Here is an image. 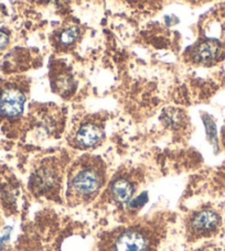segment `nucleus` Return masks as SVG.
<instances>
[{
    "label": "nucleus",
    "instance_id": "1",
    "mask_svg": "<svg viewBox=\"0 0 225 251\" xmlns=\"http://www.w3.org/2000/svg\"><path fill=\"white\" fill-rule=\"evenodd\" d=\"M105 170L102 162L84 159L76 162L67 176V201L80 205L92 201L104 186Z\"/></svg>",
    "mask_w": 225,
    "mask_h": 251
},
{
    "label": "nucleus",
    "instance_id": "2",
    "mask_svg": "<svg viewBox=\"0 0 225 251\" xmlns=\"http://www.w3.org/2000/svg\"><path fill=\"white\" fill-rule=\"evenodd\" d=\"M154 224H136L121 227L106 235L101 251H156L160 240Z\"/></svg>",
    "mask_w": 225,
    "mask_h": 251
},
{
    "label": "nucleus",
    "instance_id": "3",
    "mask_svg": "<svg viewBox=\"0 0 225 251\" xmlns=\"http://www.w3.org/2000/svg\"><path fill=\"white\" fill-rule=\"evenodd\" d=\"M61 183L62 170L60 165L53 160H48L32 173L29 186L35 195L52 199L61 190Z\"/></svg>",
    "mask_w": 225,
    "mask_h": 251
},
{
    "label": "nucleus",
    "instance_id": "4",
    "mask_svg": "<svg viewBox=\"0 0 225 251\" xmlns=\"http://www.w3.org/2000/svg\"><path fill=\"white\" fill-rule=\"evenodd\" d=\"M25 101L24 93L15 88H9L0 96V111L7 117H18L24 111Z\"/></svg>",
    "mask_w": 225,
    "mask_h": 251
},
{
    "label": "nucleus",
    "instance_id": "5",
    "mask_svg": "<svg viewBox=\"0 0 225 251\" xmlns=\"http://www.w3.org/2000/svg\"><path fill=\"white\" fill-rule=\"evenodd\" d=\"M136 187L133 181L127 177H117L112 181L109 187L110 199L116 204H125L133 199Z\"/></svg>",
    "mask_w": 225,
    "mask_h": 251
},
{
    "label": "nucleus",
    "instance_id": "6",
    "mask_svg": "<svg viewBox=\"0 0 225 251\" xmlns=\"http://www.w3.org/2000/svg\"><path fill=\"white\" fill-rule=\"evenodd\" d=\"M104 136L101 126L94 123H87L81 126L76 132V142L83 148H91L97 145Z\"/></svg>",
    "mask_w": 225,
    "mask_h": 251
},
{
    "label": "nucleus",
    "instance_id": "7",
    "mask_svg": "<svg viewBox=\"0 0 225 251\" xmlns=\"http://www.w3.org/2000/svg\"><path fill=\"white\" fill-rule=\"evenodd\" d=\"M220 218L212 210H203L192 218L191 227L193 231L204 232L213 230L219 225Z\"/></svg>",
    "mask_w": 225,
    "mask_h": 251
},
{
    "label": "nucleus",
    "instance_id": "8",
    "mask_svg": "<svg viewBox=\"0 0 225 251\" xmlns=\"http://www.w3.org/2000/svg\"><path fill=\"white\" fill-rule=\"evenodd\" d=\"M220 47L219 42L213 41V40H209L201 43L195 53V57L197 61L199 62H210L217 59L220 54Z\"/></svg>",
    "mask_w": 225,
    "mask_h": 251
},
{
    "label": "nucleus",
    "instance_id": "9",
    "mask_svg": "<svg viewBox=\"0 0 225 251\" xmlns=\"http://www.w3.org/2000/svg\"><path fill=\"white\" fill-rule=\"evenodd\" d=\"M78 28H75V26H71V28L66 29L65 31H63L62 34H61V42L63 44H71L73 43L76 38H78Z\"/></svg>",
    "mask_w": 225,
    "mask_h": 251
},
{
    "label": "nucleus",
    "instance_id": "10",
    "mask_svg": "<svg viewBox=\"0 0 225 251\" xmlns=\"http://www.w3.org/2000/svg\"><path fill=\"white\" fill-rule=\"evenodd\" d=\"M8 41H9L8 35L4 32H1V31H0V50H2V49L7 47Z\"/></svg>",
    "mask_w": 225,
    "mask_h": 251
},
{
    "label": "nucleus",
    "instance_id": "11",
    "mask_svg": "<svg viewBox=\"0 0 225 251\" xmlns=\"http://www.w3.org/2000/svg\"><path fill=\"white\" fill-rule=\"evenodd\" d=\"M0 22H1V16H0Z\"/></svg>",
    "mask_w": 225,
    "mask_h": 251
}]
</instances>
